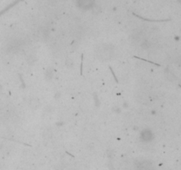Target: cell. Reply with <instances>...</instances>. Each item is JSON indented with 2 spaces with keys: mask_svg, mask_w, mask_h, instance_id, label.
<instances>
[{
  "mask_svg": "<svg viewBox=\"0 0 181 170\" xmlns=\"http://www.w3.org/2000/svg\"><path fill=\"white\" fill-rule=\"evenodd\" d=\"M137 170H151L150 169V166L148 164H147V162H141L139 165V168Z\"/></svg>",
  "mask_w": 181,
  "mask_h": 170,
  "instance_id": "6da1fadb",
  "label": "cell"
}]
</instances>
